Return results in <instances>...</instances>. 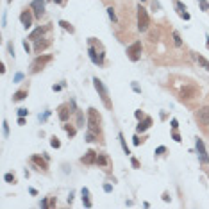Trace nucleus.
Returning a JSON list of instances; mask_svg holds the SVG:
<instances>
[{"label": "nucleus", "mask_w": 209, "mask_h": 209, "mask_svg": "<svg viewBox=\"0 0 209 209\" xmlns=\"http://www.w3.org/2000/svg\"><path fill=\"white\" fill-rule=\"evenodd\" d=\"M141 141H143V139H139V136H134V138H132V143H134L136 147H138L139 143H141Z\"/></svg>", "instance_id": "obj_38"}, {"label": "nucleus", "mask_w": 209, "mask_h": 209, "mask_svg": "<svg viewBox=\"0 0 209 209\" xmlns=\"http://www.w3.org/2000/svg\"><path fill=\"white\" fill-rule=\"evenodd\" d=\"M77 127H84V114L77 111Z\"/></svg>", "instance_id": "obj_29"}, {"label": "nucleus", "mask_w": 209, "mask_h": 209, "mask_svg": "<svg viewBox=\"0 0 209 209\" xmlns=\"http://www.w3.org/2000/svg\"><path fill=\"white\" fill-rule=\"evenodd\" d=\"M72 107H73V102H72ZM72 107H70V104H63V106H59L57 114H59V120H61V122H66V120L70 118V114L73 113Z\"/></svg>", "instance_id": "obj_9"}, {"label": "nucleus", "mask_w": 209, "mask_h": 209, "mask_svg": "<svg viewBox=\"0 0 209 209\" xmlns=\"http://www.w3.org/2000/svg\"><path fill=\"white\" fill-rule=\"evenodd\" d=\"M50 61H52V56H38V57L32 61V64H31V72H32V73H38L39 70H43L45 64L50 63Z\"/></svg>", "instance_id": "obj_7"}, {"label": "nucleus", "mask_w": 209, "mask_h": 209, "mask_svg": "<svg viewBox=\"0 0 209 209\" xmlns=\"http://www.w3.org/2000/svg\"><path fill=\"white\" fill-rule=\"evenodd\" d=\"M93 86H95V89L98 91V95H100V98H102L104 106H106L107 109H111V107H113V104H111V100H109V93H107V88L104 86V82H102L100 79H93Z\"/></svg>", "instance_id": "obj_3"}, {"label": "nucleus", "mask_w": 209, "mask_h": 209, "mask_svg": "<svg viewBox=\"0 0 209 209\" xmlns=\"http://www.w3.org/2000/svg\"><path fill=\"white\" fill-rule=\"evenodd\" d=\"M134 116H136L138 120H141V118H145V114H143V111H141V109H138V111L134 113Z\"/></svg>", "instance_id": "obj_34"}, {"label": "nucleus", "mask_w": 209, "mask_h": 209, "mask_svg": "<svg viewBox=\"0 0 209 209\" xmlns=\"http://www.w3.org/2000/svg\"><path fill=\"white\" fill-rule=\"evenodd\" d=\"M100 122H102L100 113H97V109L89 107V109H88V127H89V131H93L95 134H98V132H100Z\"/></svg>", "instance_id": "obj_2"}, {"label": "nucleus", "mask_w": 209, "mask_h": 209, "mask_svg": "<svg viewBox=\"0 0 209 209\" xmlns=\"http://www.w3.org/2000/svg\"><path fill=\"white\" fill-rule=\"evenodd\" d=\"M107 163H109V161H107V156H104V154H98V156H97V165L106 166Z\"/></svg>", "instance_id": "obj_25"}, {"label": "nucleus", "mask_w": 209, "mask_h": 209, "mask_svg": "<svg viewBox=\"0 0 209 209\" xmlns=\"http://www.w3.org/2000/svg\"><path fill=\"white\" fill-rule=\"evenodd\" d=\"M29 191H31V195H38V191H36L34 188H29Z\"/></svg>", "instance_id": "obj_49"}, {"label": "nucleus", "mask_w": 209, "mask_h": 209, "mask_svg": "<svg viewBox=\"0 0 209 209\" xmlns=\"http://www.w3.org/2000/svg\"><path fill=\"white\" fill-rule=\"evenodd\" d=\"M107 14H109V18H111L113 21H116V13H114L113 7H107Z\"/></svg>", "instance_id": "obj_31"}, {"label": "nucleus", "mask_w": 209, "mask_h": 209, "mask_svg": "<svg viewBox=\"0 0 209 209\" xmlns=\"http://www.w3.org/2000/svg\"><path fill=\"white\" fill-rule=\"evenodd\" d=\"M27 97V89H20V91H16L14 95H13V102H20V100H23Z\"/></svg>", "instance_id": "obj_20"}, {"label": "nucleus", "mask_w": 209, "mask_h": 209, "mask_svg": "<svg viewBox=\"0 0 209 209\" xmlns=\"http://www.w3.org/2000/svg\"><path fill=\"white\" fill-rule=\"evenodd\" d=\"M59 25H61L64 31H68V32H75V29L72 27V23H68V21H64V20H61V21H59Z\"/></svg>", "instance_id": "obj_24"}, {"label": "nucleus", "mask_w": 209, "mask_h": 209, "mask_svg": "<svg viewBox=\"0 0 209 209\" xmlns=\"http://www.w3.org/2000/svg\"><path fill=\"white\" fill-rule=\"evenodd\" d=\"M23 49H25V52H27V54L31 52V46H29V43H27V41H23Z\"/></svg>", "instance_id": "obj_44"}, {"label": "nucleus", "mask_w": 209, "mask_h": 209, "mask_svg": "<svg viewBox=\"0 0 209 209\" xmlns=\"http://www.w3.org/2000/svg\"><path fill=\"white\" fill-rule=\"evenodd\" d=\"M148 25H150V20H148L147 9L138 6V29L141 32H145V31H148Z\"/></svg>", "instance_id": "obj_4"}, {"label": "nucleus", "mask_w": 209, "mask_h": 209, "mask_svg": "<svg viewBox=\"0 0 209 209\" xmlns=\"http://www.w3.org/2000/svg\"><path fill=\"white\" fill-rule=\"evenodd\" d=\"M165 152H166V147H157L156 148V156H163Z\"/></svg>", "instance_id": "obj_33"}, {"label": "nucleus", "mask_w": 209, "mask_h": 209, "mask_svg": "<svg viewBox=\"0 0 209 209\" xmlns=\"http://www.w3.org/2000/svg\"><path fill=\"white\" fill-rule=\"evenodd\" d=\"M61 88H63L61 84H54V86H52V89H54V91H61Z\"/></svg>", "instance_id": "obj_46"}, {"label": "nucleus", "mask_w": 209, "mask_h": 209, "mask_svg": "<svg viewBox=\"0 0 209 209\" xmlns=\"http://www.w3.org/2000/svg\"><path fill=\"white\" fill-rule=\"evenodd\" d=\"M172 138L175 139V141H177V143H180V141H182V139H180V134H179L177 131H173V132H172Z\"/></svg>", "instance_id": "obj_32"}, {"label": "nucleus", "mask_w": 209, "mask_h": 209, "mask_svg": "<svg viewBox=\"0 0 209 209\" xmlns=\"http://www.w3.org/2000/svg\"><path fill=\"white\" fill-rule=\"evenodd\" d=\"M118 139H120V145H122V148H123V152H125V154L129 156V154H131V150H129V147H127V143H125V139H123V134H122V132L118 134Z\"/></svg>", "instance_id": "obj_23"}, {"label": "nucleus", "mask_w": 209, "mask_h": 209, "mask_svg": "<svg viewBox=\"0 0 209 209\" xmlns=\"http://www.w3.org/2000/svg\"><path fill=\"white\" fill-rule=\"evenodd\" d=\"M31 161H32L34 165L38 166V170H46V163H45L39 156H32V157H31Z\"/></svg>", "instance_id": "obj_17"}, {"label": "nucleus", "mask_w": 209, "mask_h": 209, "mask_svg": "<svg viewBox=\"0 0 209 209\" xmlns=\"http://www.w3.org/2000/svg\"><path fill=\"white\" fill-rule=\"evenodd\" d=\"M195 145H197V154H198V159L204 163V165H207L209 163V156H207V152H205V147H204V141L200 138H197V141H195Z\"/></svg>", "instance_id": "obj_8"}, {"label": "nucleus", "mask_w": 209, "mask_h": 209, "mask_svg": "<svg viewBox=\"0 0 209 209\" xmlns=\"http://www.w3.org/2000/svg\"><path fill=\"white\" fill-rule=\"evenodd\" d=\"M141 2H145V0H141Z\"/></svg>", "instance_id": "obj_52"}, {"label": "nucleus", "mask_w": 209, "mask_h": 209, "mask_svg": "<svg viewBox=\"0 0 209 209\" xmlns=\"http://www.w3.org/2000/svg\"><path fill=\"white\" fill-rule=\"evenodd\" d=\"M31 9L34 11V14H36L38 18H41V16L45 14V0H32Z\"/></svg>", "instance_id": "obj_11"}, {"label": "nucleus", "mask_w": 209, "mask_h": 209, "mask_svg": "<svg viewBox=\"0 0 209 209\" xmlns=\"http://www.w3.org/2000/svg\"><path fill=\"white\" fill-rule=\"evenodd\" d=\"M21 79H23V73H16L14 75V82H20Z\"/></svg>", "instance_id": "obj_43"}, {"label": "nucleus", "mask_w": 209, "mask_h": 209, "mask_svg": "<svg viewBox=\"0 0 209 209\" xmlns=\"http://www.w3.org/2000/svg\"><path fill=\"white\" fill-rule=\"evenodd\" d=\"M82 204H84L86 207H91V205H93L91 200H89V190H88V188H82Z\"/></svg>", "instance_id": "obj_19"}, {"label": "nucleus", "mask_w": 209, "mask_h": 209, "mask_svg": "<svg viewBox=\"0 0 209 209\" xmlns=\"http://www.w3.org/2000/svg\"><path fill=\"white\" fill-rule=\"evenodd\" d=\"M197 120L204 125V127H207L209 125V107H200L198 111H197Z\"/></svg>", "instance_id": "obj_10"}, {"label": "nucleus", "mask_w": 209, "mask_h": 209, "mask_svg": "<svg viewBox=\"0 0 209 209\" xmlns=\"http://www.w3.org/2000/svg\"><path fill=\"white\" fill-rule=\"evenodd\" d=\"M4 180L9 182V184H14V182H16V177H14V173H6V175H4Z\"/></svg>", "instance_id": "obj_28"}, {"label": "nucleus", "mask_w": 209, "mask_h": 209, "mask_svg": "<svg viewBox=\"0 0 209 209\" xmlns=\"http://www.w3.org/2000/svg\"><path fill=\"white\" fill-rule=\"evenodd\" d=\"M88 54H89V59L93 64H97V66H102L104 64V57H106V50H104V46L100 41H97L95 38H89L88 41Z\"/></svg>", "instance_id": "obj_1"}, {"label": "nucleus", "mask_w": 209, "mask_h": 209, "mask_svg": "<svg viewBox=\"0 0 209 209\" xmlns=\"http://www.w3.org/2000/svg\"><path fill=\"white\" fill-rule=\"evenodd\" d=\"M200 7H202V11H207V9H209V6H207L205 0H200Z\"/></svg>", "instance_id": "obj_37"}, {"label": "nucleus", "mask_w": 209, "mask_h": 209, "mask_svg": "<svg viewBox=\"0 0 209 209\" xmlns=\"http://www.w3.org/2000/svg\"><path fill=\"white\" fill-rule=\"evenodd\" d=\"M195 59H197V63L205 70V72H209V61L205 59V57H202V56H198V54H195Z\"/></svg>", "instance_id": "obj_18"}, {"label": "nucleus", "mask_w": 209, "mask_h": 209, "mask_svg": "<svg viewBox=\"0 0 209 209\" xmlns=\"http://www.w3.org/2000/svg\"><path fill=\"white\" fill-rule=\"evenodd\" d=\"M180 98L184 100V98H188V100H191V98H197L198 95H200V88L198 86H195V84H188V86H184L182 89H180Z\"/></svg>", "instance_id": "obj_5"}, {"label": "nucleus", "mask_w": 209, "mask_h": 209, "mask_svg": "<svg viewBox=\"0 0 209 209\" xmlns=\"http://www.w3.org/2000/svg\"><path fill=\"white\" fill-rule=\"evenodd\" d=\"M49 45H50V41H39V39H36V52H38V54H41V50H43V49H46Z\"/></svg>", "instance_id": "obj_21"}, {"label": "nucleus", "mask_w": 209, "mask_h": 209, "mask_svg": "<svg viewBox=\"0 0 209 209\" xmlns=\"http://www.w3.org/2000/svg\"><path fill=\"white\" fill-rule=\"evenodd\" d=\"M63 129H64V131L68 132V136H70V138H73V136L77 134V129H75V127H72V125H70V123L63 125Z\"/></svg>", "instance_id": "obj_22"}, {"label": "nucleus", "mask_w": 209, "mask_h": 209, "mask_svg": "<svg viewBox=\"0 0 209 209\" xmlns=\"http://www.w3.org/2000/svg\"><path fill=\"white\" fill-rule=\"evenodd\" d=\"M132 88H134V91H138V93H141V89H139V86H138L136 82H132Z\"/></svg>", "instance_id": "obj_47"}, {"label": "nucleus", "mask_w": 209, "mask_h": 209, "mask_svg": "<svg viewBox=\"0 0 209 209\" xmlns=\"http://www.w3.org/2000/svg\"><path fill=\"white\" fill-rule=\"evenodd\" d=\"M29 114V111L25 109V107H21V109H18V116H27Z\"/></svg>", "instance_id": "obj_35"}, {"label": "nucleus", "mask_w": 209, "mask_h": 209, "mask_svg": "<svg viewBox=\"0 0 209 209\" xmlns=\"http://www.w3.org/2000/svg\"><path fill=\"white\" fill-rule=\"evenodd\" d=\"M163 200H165V202H168V200H170V197H168V193H165V195H163Z\"/></svg>", "instance_id": "obj_48"}, {"label": "nucleus", "mask_w": 209, "mask_h": 209, "mask_svg": "<svg viewBox=\"0 0 209 209\" xmlns=\"http://www.w3.org/2000/svg\"><path fill=\"white\" fill-rule=\"evenodd\" d=\"M141 49H143V46H141V41H134L131 46H127V56H129V59L131 61H139V59H141Z\"/></svg>", "instance_id": "obj_6"}, {"label": "nucleus", "mask_w": 209, "mask_h": 209, "mask_svg": "<svg viewBox=\"0 0 209 209\" xmlns=\"http://www.w3.org/2000/svg\"><path fill=\"white\" fill-rule=\"evenodd\" d=\"M2 125H4V136H7V134H9V125H7V122H2Z\"/></svg>", "instance_id": "obj_39"}, {"label": "nucleus", "mask_w": 209, "mask_h": 209, "mask_svg": "<svg viewBox=\"0 0 209 209\" xmlns=\"http://www.w3.org/2000/svg\"><path fill=\"white\" fill-rule=\"evenodd\" d=\"M104 191L111 193V191H113V186H111V184H104Z\"/></svg>", "instance_id": "obj_42"}, {"label": "nucleus", "mask_w": 209, "mask_h": 209, "mask_svg": "<svg viewBox=\"0 0 209 209\" xmlns=\"http://www.w3.org/2000/svg\"><path fill=\"white\" fill-rule=\"evenodd\" d=\"M173 43H175V46H182V39H180V36H179V32L177 31H173Z\"/></svg>", "instance_id": "obj_27"}, {"label": "nucleus", "mask_w": 209, "mask_h": 209, "mask_svg": "<svg viewBox=\"0 0 209 209\" xmlns=\"http://www.w3.org/2000/svg\"><path fill=\"white\" fill-rule=\"evenodd\" d=\"M205 39H207V49H209V36H205Z\"/></svg>", "instance_id": "obj_51"}, {"label": "nucleus", "mask_w": 209, "mask_h": 209, "mask_svg": "<svg viewBox=\"0 0 209 209\" xmlns=\"http://www.w3.org/2000/svg\"><path fill=\"white\" fill-rule=\"evenodd\" d=\"M49 29H50V27H38V29H34V31H32V32L29 34V39L36 41V39H38L39 36H43V34H45L46 31H49Z\"/></svg>", "instance_id": "obj_16"}, {"label": "nucleus", "mask_w": 209, "mask_h": 209, "mask_svg": "<svg viewBox=\"0 0 209 209\" xmlns=\"http://www.w3.org/2000/svg\"><path fill=\"white\" fill-rule=\"evenodd\" d=\"M18 125H25V116H20L18 118Z\"/></svg>", "instance_id": "obj_45"}, {"label": "nucleus", "mask_w": 209, "mask_h": 209, "mask_svg": "<svg viewBox=\"0 0 209 209\" xmlns=\"http://www.w3.org/2000/svg\"><path fill=\"white\" fill-rule=\"evenodd\" d=\"M150 125H152V118H150V116H145V118L139 120V123L136 125V132H145Z\"/></svg>", "instance_id": "obj_14"}, {"label": "nucleus", "mask_w": 209, "mask_h": 209, "mask_svg": "<svg viewBox=\"0 0 209 209\" xmlns=\"http://www.w3.org/2000/svg\"><path fill=\"white\" fill-rule=\"evenodd\" d=\"M56 4H64V0H54Z\"/></svg>", "instance_id": "obj_50"}, {"label": "nucleus", "mask_w": 209, "mask_h": 209, "mask_svg": "<svg viewBox=\"0 0 209 209\" xmlns=\"http://www.w3.org/2000/svg\"><path fill=\"white\" fill-rule=\"evenodd\" d=\"M84 165H93V163H97V152L95 150H88L86 152V156L81 159Z\"/></svg>", "instance_id": "obj_15"}, {"label": "nucleus", "mask_w": 209, "mask_h": 209, "mask_svg": "<svg viewBox=\"0 0 209 209\" xmlns=\"http://www.w3.org/2000/svg\"><path fill=\"white\" fill-rule=\"evenodd\" d=\"M50 145H52L54 148H59V147H61V141H59V138L52 136V138H50Z\"/></svg>", "instance_id": "obj_30"}, {"label": "nucleus", "mask_w": 209, "mask_h": 209, "mask_svg": "<svg viewBox=\"0 0 209 209\" xmlns=\"http://www.w3.org/2000/svg\"><path fill=\"white\" fill-rule=\"evenodd\" d=\"M7 50H9V54L14 57V46H13V43H7Z\"/></svg>", "instance_id": "obj_36"}, {"label": "nucleus", "mask_w": 209, "mask_h": 209, "mask_svg": "<svg viewBox=\"0 0 209 209\" xmlns=\"http://www.w3.org/2000/svg\"><path fill=\"white\" fill-rule=\"evenodd\" d=\"M173 6H175V9H177V13H179L180 18L190 20V13H186V6L180 2V0H173Z\"/></svg>", "instance_id": "obj_13"}, {"label": "nucleus", "mask_w": 209, "mask_h": 209, "mask_svg": "<svg viewBox=\"0 0 209 209\" xmlns=\"http://www.w3.org/2000/svg\"><path fill=\"white\" fill-rule=\"evenodd\" d=\"M20 21L23 23V27L25 29H29L31 25H32V14H31V11H21V14H20Z\"/></svg>", "instance_id": "obj_12"}, {"label": "nucleus", "mask_w": 209, "mask_h": 209, "mask_svg": "<svg viewBox=\"0 0 209 209\" xmlns=\"http://www.w3.org/2000/svg\"><path fill=\"white\" fill-rule=\"evenodd\" d=\"M86 141H88V143L97 141V134L93 132V131H88V132H86Z\"/></svg>", "instance_id": "obj_26"}, {"label": "nucleus", "mask_w": 209, "mask_h": 209, "mask_svg": "<svg viewBox=\"0 0 209 209\" xmlns=\"http://www.w3.org/2000/svg\"><path fill=\"white\" fill-rule=\"evenodd\" d=\"M131 163H132V166H134V168H139V161H138L136 157H132V159H131Z\"/></svg>", "instance_id": "obj_40"}, {"label": "nucleus", "mask_w": 209, "mask_h": 209, "mask_svg": "<svg viewBox=\"0 0 209 209\" xmlns=\"http://www.w3.org/2000/svg\"><path fill=\"white\" fill-rule=\"evenodd\" d=\"M172 129H173V131H177V129H179V122H177L175 118L172 120Z\"/></svg>", "instance_id": "obj_41"}]
</instances>
